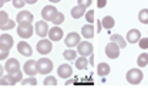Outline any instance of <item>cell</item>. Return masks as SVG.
I'll return each mask as SVG.
<instances>
[{
    "label": "cell",
    "instance_id": "1",
    "mask_svg": "<svg viewBox=\"0 0 148 95\" xmlns=\"http://www.w3.org/2000/svg\"><path fill=\"white\" fill-rule=\"evenodd\" d=\"M127 81H128L130 84H132V85H138L141 81H143V78H144V74H143V71L140 70V68H131L128 73H127Z\"/></svg>",
    "mask_w": 148,
    "mask_h": 95
},
{
    "label": "cell",
    "instance_id": "2",
    "mask_svg": "<svg viewBox=\"0 0 148 95\" xmlns=\"http://www.w3.org/2000/svg\"><path fill=\"white\" fill-rule=\"evenodd\" d=\"M37 70H38L40 74H44V75L49 74V73H51V70H53V61L46 57L40 58L37 61Z\"/></svg>",
    "mask_w": 148,
    "mask_h": 95
},
{
    "label": "cell",
    "instance_id": "3",
    "mask_svg": "<svg viewBox=\"0 0 148 95\" xmlns=\"http://www.w3.org/2000/svg\"><path fill=\"white\" fill-rule=\"evenodd\" d=\"M17 34L21 38H30L33 36V26L32 23H18Z\"/></svg>",
    "mask_w": 148,
    "mask_h": 95
},
{
    "label": "cell",
    "instance_id": "4",
    "mask_svg": "<svg viewBox=\"0 0 148 95\" xmlns=\"http://www.w3.org/2000/svg\"><path fill=\"white\" fill-rule=\"evenodd\" d=\"M51 50H53L51 40H46V38H43V40H40V41L37 43V51H38V54H41V56H47V54L51 53Z\"/></svg>",
    "mask_w": 148,
    "mask_h": 95
},
{
    "label": "cell",
    "instance_id": "5",
    "mask_svg": "<svg viewBox=\"0 0 148 95\" xmlns=\"http://www.w3.org/2000/svg\"><path fill=\"white\" fill-rule=\"evenodd\" d=\"M106 54H107L108 58H112V60L118 58V56H120V45L117 43H114V41H110L106 45Z\"/></svg>",
    "mask_w": 148,
    "mask_h": 95
},
{
    "label": "cell",
    "instance_id": "6",
    "mask_svg": "<svg viewBox=\"0 0 148 95\" xmlns=\"http://www.w3.org/2000/svg\"><path fill=\"white\" fill-rule=\"evenodd\" d=\"M77 51H78L80 56L88 57L92 54V44L88 41H80V44L77 45Z\"/></svg>",
    "mask_w": 148,
    "mask_h": 95
},
{
    "label": "cell",
    "instance_id": "7",
    "mask_svg": "<svg viewBox=\"0 0 148 95\" xmlns=\"http://www.w3.org/2000/svg\"><path fill=\"white\" fill-rule=\"evenodd\" d=\"M57 13L58 12H57V9H56L54 6H46L41 10V17H43V20H46V21H51L56 17Z\"/></svg>",
    "mask_w": 148,
    "mask_h": 95
},
{
    "label": "cell",
    "instance_id": "8",
    "mask_svg": "<svg viewBox=\"0 0 148 95\" xmlns=\"http://www.w3.org/2000/svg\"><path fill=\"white\" fill-rule=\"evenodd\" d=\"M24 73L29 77H34L36 74H38V70H37V61L34 60H29L24 62Z\"/></svg>",
    "mask_w": 148,
    "mask_h": 95
},
{
    "label": "cell",
    "instance_id": "9",
    "mask_svg": "<svg viewBox=\"0 0 148 95\" xmlns=\"http://www.w3.org/2000/svg\"><path fill=\"white\" fill-rule=\"evenodd\" d=\"M36 34L38 37H46V36H49V26H47V23H46V20H40V21H37L36 23Z\"/></svg>",
    "mask_w": 148,
    "mask_h": 95
},
{
    "label": "cell",
    "instance_id": "10",
    "mask_svg": "<svg viewBox=\"0 0 148 95\" xmlns=\"http://www.w3.org/2000/svg\"><path fill=\"white\" fill-rule=\"evenodd\" d=\"M64 43H66V45L67 47H70V48H73L74 45H78L80 44V34L78 33H69L67 36H66V40H64Z\"/></svg>",
    "mask_w": 148,
    "mask_h": 95
},
{
    "label": "cell",
    "instance_id": "11",
    "mask_svg": "<svg viewBox=\"0 0 148 95\" xmlns=\"http://www.w3.org/2000/svg\"><path fill=\"white\" fill-rule=\"evenodd\" d=\"M57 73H58V77H60V78H70L71 74H73V68H71V65H69V64H61V65L57 68Z\"/></svg>",
    "mask_w": 148,
    "mask_h": 95
},
{
    "label": "cell",
    "instance_id": "12",
    "mask_svg": "<svg viewBox=\"0 0 148 95\" xmlns=\"http://www.w3.org/2000/svg\"><path fill=\"white\" fill-rule=\"evenodd\" d=\"M63 30L58 27V26H54V27H51L50 30H49V37L51 41H60L61 38H63Z\"/></svg>",
    "mask_w": 148,
    "mask_h": 95
},
{
    "label": "cell",
    "instance_id": "13",
    "mask_svg": "<svg viewBox=\"0 0 148 95\" xmlns=\"http://www.w3.org/2000/svg\"><path fill=\"white\" fill-rule=\"evenodd\" d=\"M17 51L21 54V56H24V57H30L32 53H33L32 47H30L26 41H20V43H17Z\"/></svg>",
    "mask_w": 148,
    "mask_h": 95
},
{
    "label": "cell",
    "instance_id": "14",
    "mask_svg": "<svg viewBox=\"0 0 148 95\" xmlns=\"http://www.w3.org/2000/svg\"><path fill=\"white\" fill-rule=\"evenodd\" d=\"M0 47L6 48V50H10L13 47V37L10 34H1L0 36Z\"/></svg>",
    "mask_w": 148,
    "mask_h": 95
},
{
    "label": "cell",
    "instance_id": "15",
    "mask_svg": "<svg viewBox=\"0 0 148 95\" xmlns=\"http://www.w3.org/2000/svg\"><path fill=\"white\" fill-rule=\"evenodd\" d=\"M140 40H141V33H140V30L131 29L128 33H127V41L131 43V44H135V43H138Z\"/></svg>",
    "mask_w": 148,
    "mask_h": 95
},
{
    "label": "cell",
    "instance_id": "16",
    "mask_svg": "<svg viewBox=\"0 0 148 95\" xmlns=\"http://www.w3.org/2000/svg\"><path fill=\"white\" fill-rule=\"evenodd\" d=\"M6 71L9 73V74H12V73H14V71H17L20 70V64H18V61L16 58H9L7 60V62H6Z\"/></svg>",
    "mask_w": 148,
    "mask_h": 95
},
{
    "label": "cell",
    "instance_id": "17",
    "mask_svg": "<svg viewBox=\"0 0 148 95\" xmlns=\"http://www.w3.org/2000/svg\"><path fill=\"white\" fill-rule=\"evenodd\" d=\"M110 71H111V67L107 62H100L97 65V74L100 77H107L110 74Z\"/></svg>",
    "mask_w": 148,
    "mask_h": 95
},
{
    "label": "cell",
    "instance_id": "18",
    "mask_svg": "<svg viewBox=\"0 0 148 95\" xmlns=\"http://www.w3.org/2000/svg\"><path fill=\"white\" fill-rule=\"evenodd\" d=\"M94 31H95V29H94L92 24H86L81 29V34H83L84 38H92L94 37Z\"/></svg>",
    "mask_w": 148,
    "mask_h": 95
},
{
    "label": "cell",
    "instance_id": "19",
    "mask_svg": "<svg viewBox=\"0 0 148 95\" xmlns=\"http://www.w3.org/2000/svg\"><path fill=\"white\" fill-rule=\"evenodd\" d=\"M33 14L30 12H20L17 14V23H32Z\"/></svg>",
    "mask_w": 148,
    "mask_h": 95
},
{
    "label": "cell",
    "instance_id": "20",
    "mask_svg": "<svg viewBox=\"0 0 148 95\" xmlns=\"http://www.w3.org/2000/svg\"><path fill=\"white\" fill-rule=\"evenodd\" d=\"M86 14V7H83V6H75L71 9V17L73 19H81L83 16Z\"/></svg>",
    "mask_w": 148,
    "mask_h": 95
},
{
    "label": "cell",
    "instance_id": "21",
    "mask_svg": "<svg viewBox=\"0 0 148 95\" xmlns=\"http://www.w3.org/2000/svg\"><path fill=\"white\" fill-rule=\"evenodd\" d=\"M88 60L86 57H78V58H75V68H78V70H86L87 67H88Z\"/></svg>",
    "mask_w": 148,
    "mask_h": 95
},
{
    "label": "cell",
    "instance_id": "22",
    "mask_svg": "<svg viewBox=\"0 0 148 95\" xmlns=\"http://www.w3.org/2000/svg\"><path fill=\"white\" fill-rule=\"evenodd\" d=\"M101 23H103V27L107 29V30H111V29L115 26V21H114V19H112L111 16H106L104 19L101 20Z\"/></svg>",
    "mask_w": 148,
    "mask_h": 95
},
{
    "label": "cell",
    "instance_id": "23",
    "mask_svg": "<svg viewBox=\"0 0 148 95\" xmlns=\"http://www.w3.org/2000/svg\"><path fill=\"white\" fill-rule=\"evenodd\" d=\"M17 81L12 77V74H9V75L6 77H1L0 78V85H14Z\"/></svg>",
    "mask_w": 148,
    "mask_h": 95
},
{
    "label": "cell",
    "instance_id": "24",
    "mask_svg": "<svg viewBox=\"0 0 148 95\" xmlns=\"http://www.w3.org/2000/svg\"><path fill=\"white\" fill-rule=\"evenodd\" d=\"M111 41L117 43V44L120 45V48H124V47L127 45V41H125L124 38L121 37L120 34H112V36H111Z\"/></svg>",
    "mask_w": 148,
    "mask_h": 95
},
{
    "label": "cell",
    "instance_id": "25",
    "mask_svg": "<svg viewBox=\"0 0 148 95\" xmlns=\"http://www.w3.org/2000/svg\"><path fill=\"white\" fill-rule=\"evenodd\" d=\"M137 64H138L140 68H143V67L147 65L148 64V54L147 53H143L141 56H138V58H137Z\"/></svg>",
    "mask_w": 148,
    "mask_h": 95
},
{
    "label": "cell",
    "instance_id": "26",
    "mask_svg": "<svg viewBox=\"0 0 148 95\" xmlns=\"http://www.w3.org/2000/svg\"><path fill=\"white\" fill-rule=\"evenodd\" d=\"M138 20H140V23H143V24H148V9H143V10L138 13Z\"/></svg>",
    "mask_w": 148,
    "mask_h": 95
},
{
    "label": "cell",
    "instance_id": "27",
    "mask_svg": "<svg viewBox=\"0 0 148 95\" xmlns=\"http://www.w3.org/2000/svg\"><path fill=\"white\" fill-rule=\"evenodd\" d=\"M63 57L66 58V60H69V61H74V60L77 58V53L70 48V50H66V51L63 53Z\"/></svg>",
    "mask_w": 148,
    "mask_h": 95
},
{
    "label": "cell",
    "instance_id": "28",
    "mask_svg": "<svg viewBox=\"0 0 148 95\" xmlns=\"http://www.w3.org/2000/svg\"><path fill=\"white\" fill-rule=\"evenodd\" d=\"M14 26H16V23L13 21V20H7L6 23H3L1 26H0V29L3 30V31H6V30H12V29H14Z\"/></svg>",
    "mask_w": 148,
    "mask_h": 95
},
{
    "label": "cell",
    "instance_id": "29",
    "mask_svg": "<svg viewBox=\"0 0 148 95\" xmlns=\"http://www.w3.org/2000/svg\"><path fill=\"white\" fill-rule=\"evenodd\" d=\"M63 21H64V14H63V13H60V12H58V13L56 14L54 19L51 20V23H54L56 26H60V24H61Z\"/></svg>",
    "mask_w": 148,
    "mask_h": 95
},
{
    "label": "cell",
    "instance_id": "30",
    "mask_svg": "<svg viewBox=\"0 0 148 95\" xmlns=\"http://www.w3.org/2000/svg\"><path fill=\"white\" fill-rule=\"evenodd\" d=\"M23 85H36L37 84V79L34 77H30V78H27V79H21L20 81Z\"/></svg>",
    "mask_w": 148,
    "mask_h": 95
},
{
    "label": "cell",
    "instance_id": "31",
    "mask_svg": "<svg viewBox=\"0 0 148 95\" xmlns=\"http://www.w3.org/2000/svg\"><path fill=\"white\" fill-rule=\"evenodd\" d=\"M44 85H57V79L54 77H46L44 78Z\"/></svg>",
    "mask_w": 148,
    "mask_h": 95
},
{
    "label": "cell",
    "instance_id": "32",
    "mask_svg": "<svg viewBox=\"0 0 148 95\" xmlns=\"http://www.w3.org/2000/svg\"><path fill=\"white\" fill-rule=\"evenodd\" d=\"M86 19H87V23H90V24L94 23V10H90L86 13Z\"/></svg>",
    "mask_w": 148,
    "mask_h": 95
},
{
    "label": "cell",
    "instance_id": "33",
    "mask_svg": "<svg viewBox=\"0 0 148 95\" xmlns=\"http://www.w3.org/2000/svg\"><path fill=\"white\" fill-rule=\"evenodd\" d=\"M12 77H13V78H14V79L18 82V81H21V79H23V73H21L20 70H17V71L12 73Z\"/></svg>",
    "mask_w": 148,
    "mask_h": 95
},
{
    "label": "cell",
    "instance_id": "34",
    "mask_svg": "<svg viewBox=\"0 0 148 95\" xmlns=\"http://www.w3.org/2000/svg\"><path fill=\"white\" fill-rule=\"evenodd\" d=\"M77 3H78V6H83V7H90L92 3V0H77Z\"/></svg>",
    "mask_w": 148,
    "mask_h": 95
},
{
    "label": "cell",
    "instance_id": "35",
    "mask_svg": "<svg viewBox=\"0 0 148 95\" xmlns=\"http://www.w3.org/2000/svg\"><path fill=\"white\" fill-rule=\"evenodd\" d=\"M138 44H140V47L141 48H144V50H147L148 48V37L145 38V37H143L140 41H138Z\"/></svg>",
    "mask_w": 148,
    "mask_h": 95
},
{
    "label": "cell",
    "instance_id": "36",
    "mask_svg": "<svg viewBox=\"0 0 148 95\" xmlns=\"http://www.w3.org/2000/svg\"><path fill=\"white\" fill-rule=\"evenodd\" d=\"M9 20V14H7V12H0V26L3 24V23H6Z\"/></svg>",
    "mask_w": 148,
    "mask_h": 95
},
{
    "label": "cell",
    "instance_id": "37",
    "mask_svg": "<svg viewBox=\"0 0 148 95\" xmlns=\"http://www.w3.org/2000/svg\"><path fill=\"white\" fill-rule=\"evenodd\" d=\"M24 4H26V0H13V6L16 9H21Z\"/></svg>",
    "mask_w": 148,
    "mask_h": 95
},
{
    "label": "cell",
    "instance_id": "38",
    "mask_svg": "<svg viewBox=\"0 0 148 95\" xmlns=\"http://www.w3.org/2000/svg\"><path fill=\"white\" fill-rule=\"evenodd\" d=\"M7 57H9V50L0 47V60H6Z\"/></svg>",
    "mask_w": 148,
    "mask_h": 95
},
{
    "label": "cell",
    "instance_id": "39",
    "mask_svg": "<svg viewBox=\"0 0 148 95\" xmlns=\"http://www.w3.org/2000/svg\"><path fill=\"white\" fill-rule=\"evenodd\" d=\"M107 4V0H97V7L98 9H104Z\"/></svg>",
    "mask_w": 148,
    "mask_h": 95
},
{
    "label": "cell",
    "instance_id": "40",
    "mask_svg": "<svg viewBox=\"0 0 148 95\" xmlns=\"http://www.w3.org/2000/svg\"><path fill=\"white\" fill-rule=\"evenodd\" d=\"M101 29H103V23H101L100 20H97V33H100Z\"/></svg>",
    "mask_w": 148,
    "mask_h": 95
},
{
    "label": "cell",
    "instance_id": "41",
    "mask_svg": "<svg viewBox=\"0 0 148 95\" xmlns=\"http://www.w3.org/2000/svg\"><path fill=\"white\" fill-rule=\"evenodd\" d=\"M37 0H26V3H29V4H34Z\"/></svg>",
    "mask_w": 148,
    "mask_h": 95
},
{
    "label": "cell",
    "instance_id": "42",
    "mask_svg": "<svg viewBox=\"0 0 148 95\" xmlns=\"http://www.w3.org/2000/svg\"><path fill=\"white\" fill-rule=\"evenodd\" d=\"M3 71H4V67H1V65H0V78L3 77Z\"/></svg>",
    "mask_w": 148,
    "mask_h": 95
},
{
    "label": "cell",
    "instance_id": "43",
    "mask_svg": "<svg viewBox=\"0 0 148 95\" xmlns=\"http://www.w3.org/2000/svg\"><path fill=\"white\" fill-rule=\"evenodd\" d=\"M4 3H6V0H0V9L4 6Z\"/></svg>",
    "mask_w": 148,
    "mask_h": 95
},
{
    "label": "cell",
    "instance_id": "44",
    "mask_svg": "<svg viewBox=\"0 0 148 95\" xmlns=\"http://www.w3.org/2000/svg\"><path fill=\"white\" fill-rule=\"evenodd\" d=\"M90 64H94V57H92V54L90 56Z\"/></svg>",
    "mask_w": 148,
    "mask_h": 95
},
{
    "label": "cell",
    "instance_id": "45",
    "mask_svg": "<svg viewBox=\"0 0 148 95\" xmlns=\"http://www.w3.org/2000/svg\"><path fill=\"white\" fill-rule=\"evenodd\" d=\"M49 1H51V3H58L60 0H49Z\"/></svg>",
    "mask_w": 148,
    "mask_h": 95
},
{
    "label": "cell",
    "instance_id": "46",
    "mask_svg": "<svg viewBox=\"0 0 148 95\" xmlns=\"http://www.w3.org/2000/svg\"><path fill=\"white\" fill-rule=\"evenodd\" d=\"M6 1H9V0H6Z\"/></svg>",
    "mask_w": 148,
    "mask_h": 95
}]
</instances>
